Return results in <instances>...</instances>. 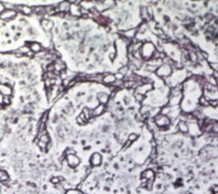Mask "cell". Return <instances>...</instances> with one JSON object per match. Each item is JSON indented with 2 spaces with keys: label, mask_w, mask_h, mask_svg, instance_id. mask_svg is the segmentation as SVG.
Instances as JSON below:
<instances>
[{
  "label": "cell",
  "mask_w": 218,
  "mask_h": 194,
  "mask_svg": "<svg viewBox=\"0 0 218 194\" xmlns=\"http://www.w3.org/2000/svg\"><path fill=\"white\" fill-rule=\"evenodd\" d=\"M157 52V49H155V45H154L152 42H144L142 44L141 49H140V54H141V57L143 60H151L153 59L154 53Z\"/></svg>",
  "instance_id": "cell-1"
},
{
  "label": "cell",
  "mask_w": 218,
  "mask_h": 194,
  "mask_svg": "<svg viewBox=\"0 0 218 194\" xmlns=\"http://www.w3.org/2000/svg\"><path fill=\"white\" fill-rule=\"evenodd\" d=\"M154 122L159 128H165V127H169L171 124V118L169 116H165V115H157L155 118H154Z\"/></svg>",
  "instance_id": "cell-2"
},
{
  "label": "cell",
  "mask_w": 218,
  "mask_h": 194,
  "mask_svg": "<svg viewBox=\"0 0 218 194\" xmlns=\"http://www.w3.org/2000/svg\"><path fill=\"white\" fill-rule=\"evenodd\" d=\"M172 68L167 64H162L157 68V75L160 77H169L172 74Z\"/></svg>",
  "instance_id": "cell-3"
},
{
  "label": "cell",
  "mask_w": 218,
  "mask_h": 194,
  "mask_svg": "<svg viewBox=\"0 0 218 194\" xmlns=\"http://www.w3.org/2000/svg\"><path fill=\"white\" fill-rule=\"evenodd\" d=\"M66 162H67V164H68L69 168L75 169V168H77V167L80 166V159L78 158L75 153L74 155H66Z\"/></svg>",
  "instance_id": "cell-4"
},
{
  "label": "cell",
  "mask_w": 218,
  "mask_h": 194,
  "mask_svg": "<svg viewBox=\"0 0 218 194\" xmlns=\"http://www.w3.org/2000/svg\"><path fill=\"white\" fill-rule=\"evenodd\" d=\"M89 162L93 167H99L100 164L103 163V157H101V155L98 152L93 153L92 157H90V159H89Z\"/></svg>",
  "instance_id": "cell-5"
},
{
  "label": "cell",
  "mask_w": 218,
  "mask_h": 194,
  "mask_svg": "<svg viewBox=\"0 0 218 194\" xmlns=\"http://www.w3.org/2000/svg\"><path fill=\"white\" fill-rule=\"evenodd\" d=\"M142 179L146 182H154V179H155V173L152 169H146V171L142 172Z\"/></svg>",
  "instance_id": "cell-6"
},
{
  "label": "cell",
  "mask_w": 218,
  "mask_h": 194,
  "mask_svg": "<svg viewBox=\"0 0 218 194\" xmlns=\"http://www.w3.org/2000/svg\"><path fill=\"white\" fill-rule=\"evenodd\" d=\"M17 16V11L15 10H9V9H6L1 14H0V19L1 20H12L14 17Z\"/></svg>",
  "instance_id": "cell-7"
},
{
  "label": "cell",
  "mask_w": 218,
  "mask_h": 194,
  "mask_svg": "<svg viewBox=\"0 0 218 194\" xmlns=\"http://www.w3.org/2000/svg\"><path fill=\"white\" fill-rule=\"evenodd\" d=\"M151 88H152V84L151 83H143V84H141L140 86L137 87L136 93L143 96L144 94H146L149 91H151Z\"/></svg>",
  "instance_id": "cell-8"
},
{
  "label": "cell",
  "mask_w": 218,
  "mask_h": 194,
  "mask_svg": "<svg viewBox=\"0 0 218 194\" xmlns=\"http://www.w3.org/2000/svg\"><path fill=\"white\" fill-rule=\"evenodd\" d=\"M71 7H72V3L68 2V1H63V2L59 3L57 5V11L62 13H67L71 11Z\"/></svg>",
  "instance_id": "cell-9"
},
{
  "label": "cell",
  "mask_w": 218,
  "mask_h": 194,
  "mask_svg": "<svg viewBox=\"0 0 218 194\" xmlns=\"http://www.w3.org/2000/svg\"><path fill=\"white\" fill-rule=\"evenodd\" d=\"M116 80H117V78H116L115 74H111V73L104 74V78H103V83L104 84H107V85H113Z\"/></svg>",
  "instance_id": "cell-10"
},
{
  "label": "cell",
  "mask_w": 218,
  "mask_h": 194,
  "mask_svg": "<svg viewBox=\"0 0 218 194\" xmlns=\"http://www.w3.org/2000/svg\"><path fill=\"white\" fill-rule=\"evenodd\" d=\"M19 10L23 13V14H27V16H30L31 13L33 12V8H31L29 6H26V5H17L15 7V11Z\"/></svg>",
  "instance_id": "cell-11"
},
{
  "label": "cell",
  "mask_w": 218,
  "mask_h": 194,
  "mask_svg": "<svg viewBox=\"0 0 218 194\" xmlns=\"http://www.w3.org/2000/svg\"><path fill=\"white\" fill-rule=\"evenodd\" d=\"M0 93L1 95L5 97V96H11L12 94V88L8 84H0Z\"/></svg>",
  "instance_id": "cell-12"
},
{
  "label": "cell",
  "mask_w": 218,
  "mask_h": 194,
  "mask_svg": "<svg viewBox=\"0 0 218 194\" xmlns=\"http://www.w3.org/2000/svg\"><path fill=\"white\" fill-rule=\"evenodd\" d=\"M96 96H97L98 101L100 104H103V105H105V104H107L109 101V94H106L105 92H99Z\"/></svg>",
  "instance_id": "cell-13"
},
{
  "label": "cell",
  "mask_w": 218,
  "mask_h": 194,
  "mask_svg": "<svg viewBox=\"0 0 218 194\" xmlns=\"http://www.w3.org/2000/svg\"><path fill=\"white\" fill-rule=\"evenodd\" d=\"M106 110V106L103 105V104H99L97 107H96L94 110H92V115L93 117H96V116H100V115L104 114V111Z\"/></svg>",
  "instance_id": "cell-14"
},
{
  "label": "cell",
  "mask_w": 218,
  "mask_h": 194,
  "mask_svg": "<svg viewBox=\"0 0 218 194\" xmlns=\"http://www.w3.org/2000/svg\"><path fill=\"white\" fill-rule=\"evenodd\" d=\"M29 47H30L31 52L32 53H40L42 51V45L38 42H32V43L29 44Z\"/></svg>",
  "instance_id": "cell-15"
},
{
  "label": "cell",
  "mask_w": 218,
  "mask_h": 194,
  "mask_svg": "<svg viewBox=\"0 0 218 194\" xmlns=\"http://www.w3.org/2000/svg\"><path fill=\"white\" fill-rule=\"evenodd\" d=\"M136 35H137V29H129V30L123 32V38L125 39L127 38L129 40H132Z\"/></svg>",
  "instance_id": "cell-16"
},
{
  "label": "cell",
  "mask_w": 218,
  "mask_h": 194,
  "mask_svg": "<svg viewBox=\"0 0 218 194\" xmlns=\"http://www.w3.org/2000/svg\"><path fill=\"white\" fill-rule=\"evenodd\" d=\"M41 24L44 28V30H46V31L52 30V29H53V26H54L53 22H52L51 20H49V19H43V20L41 21Z\"/></svg>",
  "instance_id": "cell-17"
},
{
  "label": "cell",
  "mask_w": 218,
  "mask_h": 194,
  "mask_svg": "<svg viewBox=\"0 0 218 194\" xmlns=\"http://www.w3.org/2000/svg\"><path fill=\"white\" fill-rule=\"evenodd\" d=\"M177 128H179V130H180L181 132H183V134H186V132H188V124H186V122H180L179 124H177Z\"/></svg>",
  "instance_id": "cell-18"
},
{
  "label": "cell",
  "mask_w": 218,
  "mask_h": 194,
  "mask_svg": "<svg viewBox=\"0 0 218 194\" xmlns=\"http://www.w3.org/2000/svg\"><path fill=\"white\" fill-rule=\"evenodd\" d=\"M188 52V51H187ZM188 60L191 62H193L194 64L198 62V54L196 51H190L188 52Z\"/></svg>",
  "instance_id": "cell-19"
},
{
  "label": "cell",
  "mask_w": 218,
  "mask_h": 194,
  "mask_svg": "<svg viewBox=\"0 0 218 194\" xmlns=\"http://www.w3.org/2000/svg\"><path fill=\"white\" fill-rule=\"evenodd\" d=\"M65 194H83V193L77 189H71V190L65 191Z\"/></svg>",
  "instance_id": "cell-20"
},
{
  "label": "cell",
  "mask_w": 218,
  "mask_h": 194,
  "mask_svg": "<svg viewBox=\"0 0 218 194\" xmlns=\"http://www.w3.org/2000/svg\"><path fill=\"white\" fill-rule=\"evenodd\" d=\"M137 138H138V135H136V134H130V135H129V137H128V141L132 142V141L137 140Z\"/></svg>",
  "instance_id": "cell-21"
},
{
  "label": "cell",
  "mask_w": 218,
  "mask_h": 194,
  "mask_svg": "<svg viewBox=\"0 0 218 194\" xmlns=\"http://www.w3.org/2000/svg\"><path fill=\"white\" fill-rule=\"evenodd\" d=\"M10 96H5L3 97V101H2V104H6V105H9L10 104Z\"/></svg>",
  "instance_id": "cell-22"
},
{
  "label": "cell",
  "mask_w": 218,
  "mask_h": 194,
  "mask_svg": "<svg viewBox=\"0 0 218 194\" xmlns=\"http://www.w3.org/2000/svg\"><path fill=\"white\" fill-rule=\"evenodd\" d=\"M213 19H214V16L212 14V13H207V14H205V20L208 21V22H209V21H212Z\"/></svg>",
  "instance_id": "cell-23"
},
{
  "label": "cell",
  "mask_w": 218,
  "mask_h": 194,
  "mask_svg": "<svg viewBox=\"0 0 218 194\" xmlns=\"http://www.w3.org/2000/svg\"><path fill=\"white\" fill-rule=\"evenodd\" d=\"M5 10H6V8H5V6H3V2H0V14H1Z\"/></svg>",
  "instance_id": "cell-24"
},
{
  "label": "cell",
  "mask_w": 218,
  "mask_h": 194,
  "mask_svg": "<svg viewBox=\"0 0 218 194\" xmlns=\"http://www.w3.org/2000/svg\"><path fill=\"white\" fill-rule=\"evenodd\" d=\"M213 191L215 192V193H217V192H218V185H215V186H214V188H213Z\"/></svg>",
  "instance_id": "cell-25"
},
{
  "label": "cell",
  "mask_w": 218,
  "mask_h": 194,
  "mask_svg": "<svg viewBox=\"0 0 218 194\" xmlns=\"http://www.w3.org/2000/svg\"><path fill=\"white\" fill-rule=\"evenodd\" d=\"M2 101H3V96L0 93V104H2Z\"/></svg>",
  "instance_id": "cell-26"
},
{
  "label": "cell",
  "mask_w": 218,
  "mask_h": 194,
  "mask_svg": "<svg viewBox=\"0 0 218 194\" xmlns=\"http://www.w3.org/2000/svg\"><path fill=\"white\" fill-rule=\"evenodd\" d=\"M215 194H218V192H217V193H215Z\"/></svg>",
  "instance_id": "cell-27"
}]
</instances>
